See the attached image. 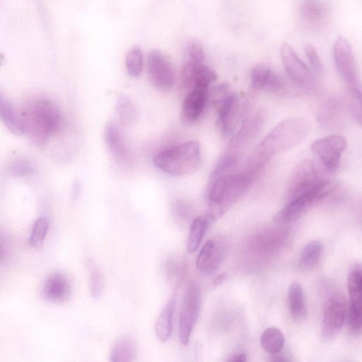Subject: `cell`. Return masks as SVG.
<instances>
[{"instance_id": "obj_14", "label": "cell", "mask_w": 362, "mask_h": 362, "mask_svg": "<svg viewBox=\"0 0 362 362\" xmlns=\"http://www.w3.org/2000/svg\"><path fill=\"white\" fill-rule=\"evenodd\" d=\"M227 244L223 240H209L202 248L196 261L198 270L203 275H213L226 255Z\"/></svg>"}, {"instance_id": "obj_25", "label": "cell", "mask_w": 362, "mask_h": 362, "mask_svg": "<svg viewBox=\"0 0 362 362\" xmlns=\"http://www.w3.org/2000/svg\"><path fill=\"white\" fill-rule=\"evenodd\" d=\"M322 251V245L320 241L309 243L303 249L299 261V267L303 270L313 269L319 262Z\"/></svg>"}, {"instance_id": "obj_21", "label": "cell", "mask_w": 362, "mask_h": 362, "mask_svg": "<svg viewBox=\"0 0 362 362\" xmlns=\"http://www.w3.org/2000/svg\"><path fill=\"white\" fill-rule=\"evenodd\" d=\"M137 345L133 337L124 336L114 344L110 361L112 362H132L136 360Z\"/></svg>"}, {"instance_id": "obj_35", "label": "cell", "mask_w": 362, "mask_h": 362, "mask_svg": "<svg viewBox=\"0 0 362 362\" xmlns=\"http://www.w3.org/2000/svg\"><path fill=\"white\" fill-rule=\"evenodd\" d=\"M230 86L227 83L216 85L208 89V101L216 107L230 95Z\"/></svg>"}, {"instance_id": "obj_34", "label": "cell", "mask_w": 362, "mask_h": 362, "mask_svg": "<svg viewBox=\"0 0 362 362\" xmlns=\"http://www.w3.org/2000/svg\"><path fill=\"white\" fill-rule=\"evenodd\" d=\"M348 91L352 116L362 127V86Z\"/></svg>"}, {"instance_id": "obj_9", "label": "cell", "mask_w": 362, "mask_h": 362, "mask_svg": "<svg viewBox=\"0 0 362 362\" xmlns=\"http://www.w3.org/2000/svg\"><path fill=\"white\" fill-rule=\"evenodd\" d=\"M347 142L341 135H331L316 140L311 149L329 171L335 173L339 168L342 155L347 149Z\"/></svg>"}, {"instance_id": "obj_17", "label": "cell", "mask_w": 362, "mask_h": 362, "mask_svg": "<svg viewBox=\"0 0 362 362\" xmlns=\"http://www.w3.org/2000/svg\"><path fill=\"white\" fill-rule=\"evenodd\" d=\"M300 10L303 21L313 28L327 24L331 13L327 0H301Z\"/></svg>"}, {"instance_id": "obj_3", "label": "cell", "mask_w": 362, "mask_h": 362, "mask_svg": "<svg viewBox=\"0 0 362 362\" xmlns=\"http://www.w3.org/2000/svg\"><path fill=\"white\" fill-rule=\"evenodd\" d=\"M21 117L24 134L38 146L59 132L62 126L58 107L49 100L41 99L28 105Z\"/></svg>"}, {"instance_id": "obj_12", "label": "cell", "mask_w": 362, "mask_h": 362, "mask_svg": "<svg viewBox=\"0 0 362 362\" xmlns=\"http://www.w3.org/2000/svg\"><path fill=\"white\" fill-rule=\"evenodd\" d=\"M280 55L286 74L293 83L304 87L313 86L314 78L311 70L300 59L291 45L282 44Z\"/></svg>"}, {"instance_id": "obj_18", "label": "cell", "mask_w": 362, "mask_h": 362, "mask_svg": "<svg viewBox=\"0 0 362 362\" xmlns=\"http://www.w3.org/2000/svg\"><path fill=\"white\" fill-rule=\"evenodd\" d=\"M42 295L51 303L60 304L67 301L71 295V285L67 277L59 272L51 274L43 284Z\"/></svg>"}, {"instance_id": "obj_4", "label": "cell", "mask_w": 362, "mask_h": 362, "mask_svg": "<svg viewBox=\"0 0 362 362\" xmlns=\"http://www.w3.org/2000/svg\"><path fill=\"white\" fill-rule=\"evenodd\" d=\"M154 163L158 169L173 176L195 173L202 164L200 144L189 141L177 144L159 153Z\"/></svg>"}, {"instance_id": "obj_36", "label": "cell", "mask_w": 362, "mask_h": 362, "mask_svg": "<svg viewBox=\"0 0 362 362\" xmlns=\"http://www.w3.org/2000/svg\"><path fill=\"white\" fill-rule=\"evenodd\" d=\"M174 218L179 222H187L193 213L192 206L185 200H176L172 204Z\"/></svg>"}, {"instance_id": "obj_27", "label": "cell", "mask_w": 362, "mask_h": 362, "mask_svg": "<svg viewBox=\"0 0 362 362\" xmlns=\"http://www.w3.org/2000/svg\"><path fill=\"white\" fill-rule=\"evenodd\" d=\"M263 349L272 355L282 352L284 345V336L282 332L277 328H270L266 330L261 338Z\"/></svg>"}, {"instance_id": "obj_43", "label": "cell", "mask_w": 362, "mask_h": 362, "mask_svg": "<svg viewBox=\"0 0 362 362\" xmlns=\"http://www.w3.org/2000/svg\"><path fill=\"white\" fill-rule=\"evenodd\" d=\"M230 361L233 362H244L247 361V356L243 353H239L232 356Z\"/></svg>"}, {"instance_id": "obj_22", "label": "cell", "mask_w": 362, "mask_h": 362, "mask_svg": "<svg viewBox=\"0 0 362 362\" xmlns=\"http://www.w3.org/2000/svg\"><path fill=\"white\" fill-rule=\"evenodd\" d=\"M0 118L8 129L16 135L24 134L21 115L19 116L11 103L0 96Z\"/></svg>"}, {"instance_id": "obj_41", "label": "cell", "mask_w": 362, "mask_h": 362, "mask_svg": "<svg viewBox=\"0 0 362 362\" xmlns=\"http://www.w3.org/2000/svg\"><path fill=\"white\" fill-rule=\"evenodd\" d=\"M82 192V185L79 180H76L72 187L71 197L74 200H77Z\"/></svg>"}, {"instance_id": "obj_30", "label": "cell", "mask_w": 362, "mask_h": 362, "mask_svg": "<svg viewBox=\"0 0 362 362\" xmlns=\"http://www.w3.org/2000/svg\"><path fill=\"white\" fill-rule=\"evenodd\" d=\"M49 229V222L46 217L41 216L33 224L28 244L34 248H40L44 244Z\"/></svg>"}, {"instance_id": "obj_31", "label": "cell", "mask_w": 362, "mask_h": 362, "mask_svg": "<svg viewBox=\"0 0 362 362\" xmlns=\"http://www.w3.org/2000/svg\"><path fill=\"white\" fill-rule=\"evenodd\" d=\"M216 78L215 72L210 67L203 63H199L195 71L193 89H208L210 85L216 80Z\"/></svg>"}, {"instance_id": "obj_33", "label": "cell", "mask_w": 362, "mask_h": 362, "mask_svg": "<svg viewBox=\"0 0 362 362\" xmlns=\"http://www.w3.org/2000/svg\"><path fill=\"white\" fill-rule=\"evenodd\" d=\"M272 70L265 65H257L253 68L250 74L251 87L253 91L266 89Z\"/></svg>"}, {"instance_id": "obj_32", "label": "cell", "mask_w": 362, "mask_h": 362, "mask_svg": "<svg viewBox=\"0 0 362 362\" xmlns=\"http://www.w3.org/2000/svg\"><path fill=\"white\" fill-rule=\"evenodd\" d=\"M126 66L130 76L137 78L141 76L144 66V56L139 47H135L128 52L126 59Z\"/></svg>"}, {"instance_id": "obj_7", "label": "cell", "mask_w": 362, "mask_h": 362, "mask_svg": "<svg viewBox=\"0 0 362 362\" xmlns=\"http://www.w3.org/2000/svg\"><path fill=\"white\" fill-rule=\"evenodd\" d=\"M201 307V292L199 286L191 283L187 287L179 316V338L187 346L198 318Z\"/></svg>"}, {"instance_id": "obj_5", "label": "cell", "mask_w": 362, "mask_h": 362, "mask_svg": "<svg viewBox=\"0 0 362 362\" xmlns=\"http://www.w3.org/2000/svg\"><path fill=\"white\" fill-rule=\"evenodd\" d=\"M329 180L313 162L304 160L295 167L288 178L286 200L316 191Z\"/></svg>"}, {"instance_id": "obj_23", "label": "cell", "mask_w": 362, "mask_h": 362, "mask_svg": "<svg viewBox=\"0 0 362 362\" xmlns=\"http://www.w3.org/2000/svg\"><path fill=\"white\" fill-rule=\"evenodd\" d=\"M214 222L207 213L196 218L191 226L190 234L188 241V252H196L202 241L206 231L211 224Z\"/></svg>"}, {"instance_id": "obj_37", "label": "cell", "mask_w": 362, "mask_h": 362, "mask_svg": "<svg viewBox=\"0 0 362 362\" xmlns=\"http://www.w3.org/2000/svg\"><path fill=\"white\" fill-rule=\"evenodd\" d=\"M305 53L312 69L317 75H321L323 72V66L316 49L311 44L305 46Z\"/></svg>"}, {"instance_id": "obj_15", "label": "cell", "mask_w": 362, "mask_h": 362, "mask_svg": "<svg viewBox=\"0 0 362 362\" xmlns=\"http://www.w3.org/2000/svg\"><path fill=\"white\" fill-rule=\"evenodd\" d=\"M264 115L261 112L246 119L239 131L235 134L230 142L227 153L241 157V152L255 139L262 128Z\"/></svg>"}, {"instance_id": "obj_26", "label": "cell", "mask_w": 362, "mask_h": 362, "mask_svg": "<svg viewBox=\"0 0 362 362\" xmlns=\"http://www.w3.org/2000/svg\"><path fill=\"white\" fill-rule=\"evenodd\" d=\"M116 110L123 125L130 127L136 122L137 117L136 107L128 96L122 94L119 97Z\"/></svg>"}, {"instance_id": "obj_20", "label": "cell", "mask_w": 362, "mask_h": 362, "mask_svg": "<svg viewBox=\"0 0 362 362\" xmlns=\"http://www.w3.org/2000/svg\"><path fill=\"white\" fill-rule=\"evenodd\" d=\"M176 302L177 298L175 293L172 295L156 320L155 333L159 340L162 343L167 342L171 336Z\"/></svg>"}, {"instance_id": "obj_28", "label": "cell", "mask_w": 362, "mask_h": 362, "mask_svg": "<svg viewBox=\"0 0 362 362\" xmlns=\"http://www.w3.org/2000/svg\"><path fill=\"white\" fill-rule=\"evenodd\" d=\"M341 105L336 98H331L320 107L318 114V121L325 126H331L337 122L341 114Z\"/></svg>"}, {"instance_id": "obj_1", "label": "cell", "mask_w": 362, "mask_h": 362, "mask_svg": "<svg viewBox=\"0 0 362 362\" xmlns=\"http://www.w3.org/2000/svg\"><path fill=\"white\" fill-rule=\"evenodd\" d=\"M310 130V123L302 118H293L280 122L251 154L246 169L259 173L271 157L298 146Z\"/></svg>"}, {"instance_id": "obj_24", "label": "cell", "mask_w": 362, "mask_h": 362, "mask_svg": "<svg viewBox=\"0 0 362 362\" xmlns=\"http://www.w3.org/2000/svg\"><path fill=\"white\" fill-rule=\"evenodd\" d=\"M288 303L291 314L296 320H302L307 314V304L302 286L295 282L288 288Z\"/></svg>"}, {"instance_id": "obj_38", "label": "cell", "mask_w": 362, "mask_h": 362, "mask_svg": "<svg viewBox=\"0 0 362 362\" xmlns=\"http://www.w3.org/2000/svg\"><path fill=\"white\" fill-rule=\"evenodd\" d=\"M35 167L32 163L26 160L15 162L11 166L12 173L17 177L27 176L32 174Z\"/></svg>"}, {"instance_id": "obj_11", "label": "cell", "mask_w": 362, "mask_h": 362, "mask_svg": "<svg viewBox=\"0 0 362 362\" xmlns=\"http://www.w3.org/2000/svg\"><path fill=\"white\" fill-rule=\"evenodd\" d=\"M148 71L153 86L160 92L170 91L175 81L171 60L162 52L153 51L148 59Z\"/></svg>"}, {"instance_id": "obj_6", "label": "cell", "mask_w": 362, "mask_h": 362, "mask_svg": "<svg viewBox=\"0 0 362 362\" xmlns=\"http://www.w3.org/2000/svg\"><path fill=\"white\" fill-rule=\"evenodd\" d=\"M344 296L332 289L325 297L323 304L322 336L325 340L334 338L342 329L346 316Z\"/></svg>"}, {"instance_id": "obj_10", "label": "cell", "mask_w": 362, "mask_h": 362, "mask_svg": "<svg viewBox=\"0 0 362 362\" xmlns=\"http://www.w3.org/2000/svg\"><path fill=\"white\" fill-rule=\"evenodd\" d=\"M349 325L355 336L362 335V266H356L348 277Z\"/></svg>"}, {"instance_id": "obj_19", "label": "cell", "mask_w": 362, "mask_h": 362, "mask_svg": "<svg viewBox=\"0 0 362 362\" xmlns=\"http://www.w3.org/2000/svg\"><path fill=\"white\" fill-rule=\"evenodd\" d=\"M106 146L114 158L121 162H127L130 155L123 135L114 123H107L105 128Z\"/></svg>"}, {"instance_id": "obj_2", "label": "cell", "mask_w": 362, "mask_h": 362, "mask_svg": "<svg viewBox=\"0 0 362 362\" xmlns=\"http://www.w3.org/2000/svg\"><path fill=\"white\" fill-rule=\"evenodd\" d=\"M255 175L245 170L212 180L207 195V214L213 221L221 218L245 192Z\"/></svg>"}, {"instance_id": "obj_42", "label": "cell", "mask_w": 362, "mask_h": 362, "mask_svg": "<svg viewBox=\"0 0 362 362\" xmlns=\"http://www.w3.org/2000/svg\"><path fill=\"white\" fill-rule=\"evenodd\" d=\"M227 278V274L223 273L219 276H217L212 282V285L214 287L221 285L225 282Z\"/></svg>"}, {"instance_id": "obj_29", "label": "cell", "mask_w": 362, "mask_h": 362, "mask_svg": "<svg viewBox=\"0 0 362 362\" xmlns=\"http://www.w3.org/2000/svg\"><path fill=\"white\" fill-rule=\"evenodd\" d=\"M87 269L89 275L90 292L94 299H98L103 294L104 289V279L103 274L92 259L87 261Z\"/></svg>"}, {"instance_id": "obj_39", "label": "cell", "mask_w": 362, "mask_h": 362, "mask_svg": "<svg viewBox=\"0 0 362 362\" xmlns=\"http://www.w3.org/2000/svg\"><path fill=\"white\" fill-rule=\"evenodd\" d=\"M189 52L191 60L198 63H203L205 53L203 46L199 42H193L189 47Z\"/></svg>"}, {"instance_id": "obj_13", "label": "cell", "mask_w": 362, "mask_h": 362, "mask_svg": "<svg viewBox=\"0 0 362 362\" xmlns=\"http://www.w3.org/2000/svg\"><path fill=\"white\" fill-rule=\"evenodd\" d=\"M215 108L223 135L225 137L232 135L239 125L243 112L241 98L236 94H230Z\"/></svg>"}, {"instance_id": "obj_8", "label": "cell", "mask_w": 362, "mask_h": 362, "mask_svg": "<svg viewBox=\"0 0 362 362\" xmlns=\"http://www.w3.org/2000/svg\"><path fill=\"white\" fill-rule=\"evenodd\" d=\"M334 56L337 69L348 90L362 86L358 76L352 48L343 36H339L334 43Z\"/></svg>"}, {"instance_id": "obj_16", "label": "cell", "mask_w": 362, "mask_h": 362, "mask_svg": "<svg viewBox=\"0 0 362 362\" xmlns=\"http://www.w3.org/2000/svg\"><path fill=\"white\" fill-rule=\"evenodd\" d=\"M208 89H194L185 97L180 119L186 126H192L202 117L208 101Z\"/></svg>"}, {"instance_id": "obj_40", "label": "cell", "mask_w": 362, "mask_h": 362, "mask_svg": "<svg viewBox=\"0 0 362 362\" xmlns=\"http://www.w3.org/2000/svg\"><path fill=\"white\" fill-rule=\"evenodd\" d=\"M11 245L9 238L1 234V264L7 262L10 257Z\"/></svg>"}]
</instances>
